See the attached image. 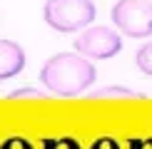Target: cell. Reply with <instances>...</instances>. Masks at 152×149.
I'll return each instance as SVG.
<instances>
[{
    "label": "cell",
    "instance_id": "obj_11",
    "mask_svg": "<svg viewBox=\"0 0 152 149\" xmlns=\"http://www.w3.org/2000/svg\"><path fill=\"white\" fill-rule=\"evenodd\" d=\"M90 149H120V144L115 139H107V137H102V139H97Z\"/></svg>",
    "mask_w": 152,
    "mask_h": 149
},
{
    "label": "cell",
    "instance_id": "obj_4",
    "mask_svg": "<svg viewBox=\"0 0 152 149\" xmlns=\"http://www.w3.org/2000/svg\"><path fill=\"white\" fill-rule=\"evenodd\" d=\"M75 50L87 60H110L122 50V37L107 27H87L75 37Z\"/></svg>",
    "mask_w": 152,
    "mask_h": 149
},
{
    "label": "cell",
    "instance_id": "obj_1",
    "mask_svg": "<svg viewBox=\"0 0 152 149\" xmlns=\"http://www.w3.org/2000/svg\"><path fill=\"white\" fill-rule=\"evenodd\" d=\"M40 80L58 97H75L95 82V67L77 52H58L40 67Z\"/></svg>",
    "mask_w": 152,
    "mask_h": 149
},
{
    "label": "cell",
    "instance_id": "obj_3",
    "mask_svg": "<svg viewBox=\"0 0 152 149\" xmlns=\"http://www.w3.org/2000/svg\"><path fill=\"white\" fill-rule=\"evenodd\" d=\"M112 22L127 37H150L152 0H117L112 8Z\"/></svg>",
    "mask_w": 152,
    "mask_h": 149
},
{
    "label": "cell",
    "instance_id": "obj_5",
    "mask_svg": "<svg viewBox=\"0 0 152 149\" xmlns=\"http://www.w3.org/2000/svg\"><path fill=\"white\" fill-rule=\"evenodd\" d=\"M25 70V50L12 40H0V80H10Z\"/></svg>",
    "mask_w": 152,
    "mask_h": 149
},
{
    "label": "cell",
    "instance_id": "obj_8",
    "mask_svg": "<svg viewBox=\"0 0 152 149\" xmlns=\"http://www.w3.org/2000/svg\"><path fill=\"white\" fill-rule=\"evenodd\" d=\"M48 95L42 90H35V87H20V90L10 92L8 99H45Z\"/></svg>",
    "mask_w": 152,
    "mask_h": 149
},
{
    "label": "cell",
    "instance_id": "obj_6",
    "mask_svg": "<svg viewBox=\"0 0 152 149\" xmlns=\"http://www.w3.org/2000/svg\"><path fill=\"white\" fill-rule=\"evenodd\" d=\"M90 99H147V95L142 92H135L130 87H102V90H95L87 95Z\"/></svg>",
    "mask_w": 152,
    "mask_h": 149
},
{
    "label": "cell",
    "instance_id": "obj_10",
    "mask_svg": "<svg viewBox=\"0 0 152 149\" xmlns=\"http://www.w3.org/2000/svg\"><path fill=\"white\" fill-rule=\"evenodd\" d=\"M0 149H33V144L28 139H23V137H10L8 142L0 144Z\"/></svg>",
    "mask_w": 152,
    "mask_h": 149
},
{
    "label": "cell",
    "instance_id": "obj_9",
    "mask_svg": "<svg viewBox=\"0 0 152 149\" xmlns=\"http://www.w3.org/2000/svg\"><path fill=\"white\" fill-rule=\"evenodd\" d=\"M42 149H80V144L70 137H58V139H45Z\"/></svg>",
    "mask_w": 152,
    "mask_h": 149
},
{
    "label": "cell",
    "instance_id": "obj_2",
    "mask_svg": "<svg viewBox=\"0 0 152 149\" xmlns=\"http://www.w3.org/2000/svg\"><path fill=\"white\" fill-rule=\"evenodd\" d=\"M42 17L58 33H75L95 20V5L90 0H48L42 5Z\"/></svg>",
    "mask_w": 152,
    "mask_h": 149
},
{
    "label": "cell",
    "instance_id": "obj_7",
    "mask_svg": "<svg viewBox=\"0 0 152 149\" xmlns=\"http://www.w3.org/2000/svg\"><path fill=\"white\" fill-rule=\"evenodd\" d=\"M135 65H137V70H140V72H145V74H150V77H152V42H145V45L137 50Z\"/></svg>",
    "mask_w": 152,
    "mask_h": 149
}]
</instances>
